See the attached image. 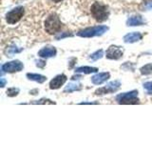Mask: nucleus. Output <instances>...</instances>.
<instances>
[{
	"instance_id": "1",
	"label": "nucleus",
	"mask_w": 152,
	"mask_h": 143,
	"mask_svg": "<svg viewBox=\"0 0 152 143\" xmlns=\"http://www.w3.org/2000/svg\"><path fill=\"white\" fill-rule=\"evenodd\" d=\"M90 12H91L92 16L99 22L107 20L109 15L108 8L106 6V5H104L100 2H94L91 6Z\"/></svg>"
},
{
	"instance_id": "2",
	"label": "nucleus",
	"mask_w": 152,
	"mask_h": 143,
	"mask_svg": "<svg viewBox=\"0 0 152 143\" xmlns=\"http://www.w3.org/2000/svg\"><path fill=\"white\" fill-rule=\"evenodd\" d=\"M62 28V23L56 13H51L45 21V30L49 35L58 32Z\"/></svg>"
},
{
	"instance_id": "3",
	"label": "nucleus",
	"mask_w": 152,
	"mask_h": 143,
	"mask_svg": "<svg viewBox=\"0 0 152 143\" xmlns=\"http://www.w3.org/2000/svg\"><path fill=\"white\" fill-rule=\"evenodd\" d=\"M107 30L108 28L107 26H96V27L88 28L83 31H80L79 32H77V35L81 37H93V36L104 35Z\"/></svg>"
},
{
	"instance_id": "4",
	"label": "nucleus",
	"mask_w": 152,
	"mask_h": 143,
	"mask_svg": "<svg viewBox=\"0 0 152 143\" xmlns=\"http://www.w3.org/2000/svg\"><path fill=\"white\" fill-rule=\"evenodd\" d=\"M116 100L120 104H137L139 102L138 99V91H131L128 93H124L119 94Z\"/></svg>"
},
{
	"instance_id": "5",
	"label": "nucleus",
	"mask_w": 152,
	"mask_h": 143,
	"mask_svg": "<svg viewBox=\"0 0 152 143\" xmlns=\"http://www.w3.org/2000/svg\"><path fill=\"white\" fill-rule=\"evenodd\" d=\"M23 15H24V8L17 7L7 13L6 20L9 24H15L20 20Z\"/></svg>"
},
{
	"instance_id": "6",
	"label": "nucleus",
	"mask_w": 152,
	"mask_h": 143,
	"mask_svg": "<svg viewBox=\"0 0 152 143\" xmlns=\"http://www.w3.org/2000/svg\"><path fill=\"white\" fill-rule=\"evenodd\" d=\"M120 86H121L120 81H118V80L111 81V82H109L108 84H107L106 86H104V87L98 89L96 92H95V94L102 95V94H107L109 93L116 92V91L120 88Z\"/></svg>"
},
{
	"instance_id": "7",
	"label": "nucleus",
	"mask_w": 152,
	"mask_h": 143,
	"mask_svg": "<svg viewBox=\"0 0 152 143\" xmlns=\"http://www.w3.org/2000/svg\"><path fill=\"white\" fill-rule=\"evenodd\" d=\"M24 65L22 62L19 60H13L11 62H7L4 65H2V71L6 73H14V72H20L23 70Z\"/></svg>"
},
{
	"instance_id": "8",
	"label": "nucleus",
	"mask_w": 152,
	"mask_h": 143,
	"mask_svg": "<svg viewBox=\"0 0 152 143\" xmlns=\"http://www.w3.org/2000/svg\"><path fill=\"white\" fill-rule=\"evenodd\" d=\"M123 56V51L121 50L120 47L117 46H110L107 51V57L109 59H114L117 60L119 58H121Z\"/></svg>"
},
{
	"instance_id": "9",
	"label": "nucleus",
	"mask_w": 152,
	"mask_h": 143,
	"mask_svg": "<svg viewBox=\"0 0 152 143\" xmlns=\"http://www.w3.org/2000/svg\"><path fill=\"white\" fill-rule=\"evenodd\" d=\"M66 76L65 74H59L50 82V88L51 90L58 89L66 82Z\"/></svg>"
},
{
	"instance_id": "10",
	"label": "nucleus",
	"mask_w": 152,
	"mask_h": 143,
	"mask_svg": "<svg viewBox=\"0 0 152 143\" xmlns=\"http://www.w3.org/2000/svg\"><path fill=\"white\" fill-rule=\"evenodd\" d=\"M56 55V49L54 47H44L43 49H41L38 52V55L42 58H49V57H52Z\"/></svg>"
},
{
	"instance_id": "11",
	"label": "nucleus",
	"mask_w": 152,
	"mask_h": 143,
	"mask_svg": "<svg viewBox=\"0 0 152 143\" xmlns=\"http://www.w3.org/2000/svg\"><path fill=\"white\" fill-rule=\"evenodd\" d=\"M109 73H99L97 74L93 75L91 77V81L93 84H96V85H101L102 83L106 82V81L109 78Z\"/></svg>"
},
{
	"instance_id": "12",
	"label": "nucleus",
	"mask_w": 152,
	"mask_h": 143,
	"mask_svg": "<svg viewBox=\"0 0 152 143\" xmlns=\"http://www.w3.org/2000/svg\"><path fill=\"white\" fill-rule=\"evenodd\" d=\"M142 38V35L141 32H134L127 33L126 35L124 36V41L126 43H134V42L141 40Z\"/></svg>"
},
{
	"instance_id": "13",
	"label": "nucleus",
	"mask_w": 152,
	"mask_h": 143,
	"mask_svg": "<svg viewBox=\"0 0 152 143\" xmlns=\"http://www.w3.org/2000/svg\"><path fill=\"white\" fill-rule=\"evenodd\" d=\"M144 23H145L144 19H142V16H140V15L131 16V17L128 18L127 21H126L127 26H141Z\"/></svg>"
},
{
	"instance_id": "14",
	"label": "nucleus",
	"mask_w": 152,
	"mask_h": 143,
	"mask_svg": "<svg viewBox=\"0 0 152 143\" xmlns=\"http://www.w3.org/2000/svg\"><path fill=\"white\" fill-rule=\"evenodd\" d=\"M27 77L28 79H31V80L36 81V82H38V83H43V82H45V81L47 80L46 76L38 74H28Z\"/></svg>"
},
{
	"instance_id": "15",
	"label": "nucleus",
	"mask_w": 152,
	"mask_h": 143,
	"mask_svg": "<svg viewBox=\"0 0 152 143\" xmlns=\"http://www.w3.org/2000/svg\"><path fill=\"white\" fill-rule=\"evenodd\" d=\"M98 71L97 68H93V67H89V66H83V67H79L75 70L76 73H83V74H91V73H96Z\"/></svg>"
},
{
	"instance_id": "16",
	"label": "nucleus",
	"mask_w": 152,
	"mask_h": 143,
	"mask_svg": "<svg viewBox=\"0 0 152 143\" xmlns=\"http://www.w3.org/2000/svg\"><path fill=\"white\" fill-rule=\"evenodd\" d=\"M82 89V85H81L79 82H70L66 87L65 88V92H75V91H79Z\"/></svg>"
},
{
	"instance_id": "17",
	"label": "nucleus",
	"mask_w": 152,
	"mask_h": 143,
	"mask_svg": "<svg viewBox=\"0 0 152 143\" xmlns=\"http://www.w3.org/2000/svg\"><path fill=\"white\" fill-rule=\"evenodd\" d=\"M140 71H141L142 74H145V75L151 74H152V63L151 64H147V65H145L144 67H142Z\"/></svg>"
},
{
	"instance_id": "18",
	"label": "nucleus",
	"mask_w": 152,
	"mask_h": 143,
	"mask_svg": "<svg viewBox=\"0 0 152 143\" xmlns=\"http://www.w3.org/2000/svg\"><path fill=\"white\" fill-rule=\"evenodd\" d=\"M22 51V49H18V48L15 46V45H13V46H11L9 48V49L7 50V54L9 56H12L14 54H17V52H20Z\"/></svg>"
},
{
	"instance_id": "19",
	"label": "nucleus",
	"mask_w": 152,
	"mask_h": 143,
	"mask_svg": "<svg viewBox=\"0 0 152 143\" xmlns=\"http://www.w3.org/2000/svg\"><path fill=\"white\" fill-rule=\"evenodd\" d=\"M104 55V51L103 50H99L97 52H95L94 54H92L91 55H90V59L95 61V60H98L100 58H102Z\"/></svg>"
},
{
	"instance_id": "20",
	"label": "nucleus",
	"mask_w": 152,
	"mask_h": 143,
	"mask_svg": "<svg viewBox=\"0 0 152 143\" xmlns=\"http://www.w3.org/2000/svg\"><path fill=\"white\" fill-rule=\"evenodd\" d=\"M19 93V90L16 88H10L9 90H7V94L9 97H15Z\"/></svg>"
},
{
	"instance_id": "21",
	"label": "nucleus",
	"mask_w": 152,
	"mask_h": 143,
	"mask_svg": "<svg viewBox=\"0 0 152 143\" xmlns=\"http://www.w3.org/2000/svg\"><path fill=\"white\" fill-rule=\"evenodd\" d=\"M144 88L146 90L147 94H152V81H149V82H145L144 84Z\"/></svg>"
},
{
	"instance_id": "22",
	"label": "nucleus",
	"mask_w": 152,
	"mask_h": 143,
	"mask_svg": "<svg viewBox=\"0 0 152 143\" xmlns=\"http://www.w3.org/2000/svg\"><path fill=\"white\" fill-rule=\"evenodd\" d=\"M45 65H46V62L44 60L36 61V66L37 67H41V68H43V67H45Z\"/></svg>"
},
{
	"instance_id": "23",
	"label": "nucleus",
	"mask_w": 152,
	"mask_h": 143,
	"mask_svg": "<svg viewBox=\"0 0 152 143\" xmlns=\"http://www.w3.org/2000/svg\"><path fill=\"white\" fill-rule=\"evenodd\" d=\"M66 36H71V35L70 33H69V32H66V33H64V35H56V39H60V38H64V37H66Z\"/></svg>"
},
{
	"instance_id": "24",
	"label": "nucleus",
	"mask_w": 152,
	"mask_h": 143,
	"mask_svg": "<svg viewBox=\"0 0 152 143\" xmlns=\"http://www.w3.org/2000/svg\"><path fill=\"white\" fill-rule=\"evenodd\" d=\"M145 8L146 10H152V0H150V1L146 2L145 5Z\"/></svg>"
},
{
	"instance_id": "25",
	"label": "nucleus",
	"mask_w": 152,
	"mask_h": 143,
	"mask_svg": "<svg viewBox=\"0 0 152 143\" xmlns=\"http://www.w3.org/2000/svg\"><path fill=\"white\" fill-rule=\"evenodd\" d=\"M5 84H6V81H5V79L2 77V78H1V87H2V88L5 87Z\"/></svg>"
},
{
	"instance_id": "26",
	"label": "nucleus",
	"mask_w": 152,
	"mask_h": 143,
	"mask_svg": "<svg viewBox=\"0 0 152 143\" xmlns=\"http://www.w3.org/2000/svg\"><path fill=\"white\" fill-rule=\"evenodd\" d=\"M52 1H54L55 3H58V2H60L61 0H52Z\"/></svg>"
}]
</instances>
